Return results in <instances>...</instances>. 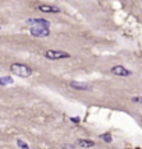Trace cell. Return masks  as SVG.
<instances>
[{
  "mask_svg": "<svg viewBox=\"0 0 142 149\" xmlns=\"http://www.w3.org/2000/svg\"><path fill=\"white\" fill-rule=\"evenodd\" d=\"M63 149H74V145H71V144H67L63 146Z\"/></svg>",
  "mask_w": 142,
  "mask_h": 149,
  "instance_id": "obj_13",
  "label": "cell"
},
{
  "mask_svg": "<svg viewBox=\"0 0 142 149\" xmlns=\"http://www.w3.org/2000/svg\"><path fill=\"white\" fill-rule=\"evenodd\" d=\"M11 73L15 74L17 77H21V78H27L32 74V68H29L28 65L25 64H20V63H14L11 64Z\"/></svg>",
  "mask_w": 142,
  "mask_h": 149,
  "instance_id": "obj_1",
  "label": "cell"
},
{
  "mask_svg": "<svg viewBox=\"0 0 142 149\" xmlns=\"http://www.w3.org/2000/svg\"><path fill=\"white\" fill-rule=\"evenodd\" d=\"M70 86L74 88V89H77V91H89V89L92 88L89 84H85V82H77V81H71V82H70Z\"/></svg>",
  "mask_w": 142,
  "mask_h": 149,
  "instance_id": "obj_5",
  "label": "cell"
},
{
  "mask_svg": "<svg viewBox=\"0 0 142 149\" xmlns=\"http://www.w3.org/2000/svg\"><path fill=\"white\" fill-rule=\"evenodd\" d=\"M17 145H18L21 149H29L28 144H27L25 141H22V139H17Z\"/></svg>",
  "mask_w": 142,
  "mask_h": 149,
  "instance_id": "obj_10",
  "label": "cell"
},
{
  "mask_svg": "<svg viewBox=\"0 0 142 149\" xmlns=\"http://www.w3.org/2000/svg\"><path fill=\"white\" fill-rule=\"evenodd\" d=\"M71 121H73V123H79V118L78 117H71Z\"/></svg>",
  "mask_w": 142,
  "mask_h": 149,
  "instance_id": "obj_14",
  "label": "cell"
},
{
  "mask_svg": "<svg viewBox=\"0 0 142 149\" xmlns=\"http://www.w3.org/2000/svg\"><path fill=\"white\" fill-rule=\"evenodd\" d=\"M111 73L114 75H119V77H128V75H131V71L127 70V68L123 67V65H114V67L111 68Z\"/></svg>",
  "mask_w": 142,
  "mask_h": 149,
  "instance_id": "obj_4",
  "label": "cell"
},
{
  "mask_svg": "<svg viewBox=\"0 0 142 149\" xmlns=\"http://www.w3.org/2000/svg\"><path fill=\"white\" fill-rule=\"evenodd\" d=\"M132 102H135V103H142V98H141V96L132 98Z\"/></svg>",
  "mask_w": 142,
  "mask_h": 149,
  "instance_id": "obj_12",
  "label": "cell"
},
{
  "mask_svg": "<svg viewBox=\"0 0 142 149\" xmlns=\"http://www.w3.org/2000/svg\"><path fill=\"white\" fill-rule=\"evenodd\" d=\"M46 57L49 60H60V59H68L70 53L63 52V50H53V49H50V50L46 52Z\"/></svg>",
  "mask_w": 142,
  "mask_h": 149,
  "instance_id": "obj_2",
  "label": "cell"
},
{
  "mask_svg": "<svg viewBox=\"0 0 142 149\" xmlns=\"http://www.w3.org/2000/svg\"><path fill=\"white\" fill-rule=\"evenodd\" d=\"M38 9L41 11H43V13H59L60 11L59 7H56V6H47V4H42Z\"/></svg>",
  "mask_w": 142,
  "mask_h": 149,
  "instance_id": "obj_8",
  "label": "cell"
},
{
  "mask_svg": "<svg viewBox=\"0 0 142 149\" xmlns=\"http://www.w3.org/2000/svg\"><path fill=\"white\" fill-rule=\"evenodd\" d=\"M28 24H35L38 27H45V28H49V25H50V22L45 18H29Z\"/></svg>",
  "mask_w": 142,
  "mask_h": 149,
  "instance_id": "obj_6",
  "label": "cell"
},
{
  "mask_svg": "<svg viewBox=\"0 0 142 149\" xmlns=\"http://www.w3.org/2000/svg\"><path fill=\"white\" fill-rule=\"evenodd\" d=\"M77 145L81 148H92V146H95V142L92 139H78Z\"/></svg>",
  "mask_w": 142,
  "mask_h": 149,
  "instance_id": "obj_7",
  "label": "cell"
},
{
  "mask_svg": "<svg viewBox=\"0 0 142 149\" xmlns=\"http://www.w3.org/2000/svg\"><path fill=\"white\" fill-rule=\"evenodd\" d=\"M14 81H13V78L10 77H0V85H11Z\"/></svg>",
  "mask_w": 142,
  "mask_h": 149,
  "instance_id": "obj_9",
  "label": "cell"
},
{
  "mask_svg": "<svg viewBox=\"0 0 142 149\" xmlns=\"http://www.w3.org/2000/svg\"><path fill=\"white\" fill-rule=\"evenodd\" d=\"M49 33H50L49 28H45V27L35 25V27L31 28V35H33V36H47Z\"/></svg>",
  "mask_w": 142,
  "mask_h": 149,
  "instance_id": "obj_3",
  "label": "cell"
},
{
  "mask_svg": "<svg viewBox=\"0 0 142 149\" xmlns=\"http://www.w3.org/2000/svg\"><path fill=\"white\" fill-rule=\"evenodd\" d=\"M100 138L103 139L106 144H110V142H111V135L107 134V132H106V134H102V135H100Z\"/></svg>",
  "mask_w": 142,
  "mask_h": 149,
  "instance_id": "obj_11",
  "label": "cell"
}]
</instances>
